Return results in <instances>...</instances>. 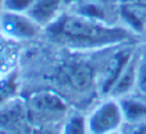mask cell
<instances>
[{
  "label": "cell",
  "instance_id": "obj_2",
  "mask_svg": "<svg viewBox=\"0 0 146 134\" xmlns=\"http://www.w3.org/2000/svg\"><path fill=\"white\" fill-rule=\"evenodd\" d=\"M124 123L120 102L115 98H109L96 106L86 119L89 134H111L120 131Z\"/></svg>",
  "mask_w": 146,
  "mask_h": 134
},
{
  "label": "cell",
  "instance_id": "obj_6",
  "mask_svg": "<svg viewBox=\"0 0 146 134\" xmlns=\"http://www.w3.org/2000/svg\"><path fill=\"white\" fill-rule=\"evenodd\" d=\"M132 56H134V52L131 49H123V50L117 52L109 60L100 81V92L103 95H109L110 94V91L114 87L115 81L121 76L123 70L128 64V62L131 60Z\"/></svg>",
  "mask_w": 146,
  "mask_h": 134
},
{
  "label": "cell",
  "instance_id": "obj_15",
  "mask_svg": "<svg viewBox=\"0 0 146 134\" xmlns=\"http://www.w3.org/2000/svg\"><path fill=\"white\" fill-rule=\"evenodd\" d=\"M136 89L146 98V46L138 53V76Z\"/></svg>",
  "mask_w": 146,
  "mask_h": 134
},
{
  "label": "cell",
  "instance_id": "obj_8",
  "mask_svg": "<svg viewBox=\"0 0 146 134\" xmlns=\"http://www.w3.org/2000/svg\"><path fill=\"white\" fill-rule=\"evenodd\" d=\"M136 76H138V55L134 53L131 60L128 62V64L123 70L121 76L115 81L109 96L115 98V99L127 96L132 89L136 88Z\"/></svg>",
  "mask_w": 146,
  "mask_h": 134
},
{
  "label": "cell",
  "instance_id": "obj_5",
  "mask_svg": "<svg viewBox=\"0 0 146 134\" xmlns=\"http://www.w3.org/2000/svg\"><path fill=\"white\" fill-rule=\"evenodd\" d=\"M28 111L39 116H56L67 111V103L53 91H38L34 92L27 102Z\"/></svg>",
  "mask_w": 146,
  "mask_h": 134
},
{
  "label": "cell",
  "instance_id": "obj_7",
  "mask_svg": "<svg viewBox=\"0 0 146 134\" xmlns=\"http://www.w3.org/2000/svg\"><path fill=\"white\" fill-rule=\"evenodd\" d=\"M63 6H66V0H36L27 14L45 29L57 20Z\"/></svg>",
  "mask_w": 146,
  "mask_h": 134
},
{
  "label": "cell",
  "instance_id": "obj_20",
  "mask_svg": "<svg viewBox=\"0 0 146 134\" xmlns=\"http://www.w3.org/2000/svg\"><path fill=\"white\" fill-rule=\"evenodd\" d=\"M143 32H145V35H146V25H145V29H143Z\"/></svg>",
  "mask_w": 146,
  "mask_h": 134
},
{
  "label": "cell",
  "instance_id": "obj_11",
  "mask_svg": "<svg viewBox=\"0 0 146 134\" xmlns=\"http://www.w3.org/2000/svg\"><path fill=\"white\" fill-rule=\"evenodd\" d=\"M123 111L124 122L138 123L146 120V102L139 98H129L128 95L118 99Z\"/></svg>",
  "mask_w": 146,
  "mask_h": 134
},
{
  "label": "cell",
  "instance_id": "obj_1",
  "mask_svg": "<svg viewBox=\"0 0 146 134\" xmlns=\"http://www.w3.org/2000/svg\"><path fill=\"white\" fill-rule=\"evenodd\" d=\"M45 31L53 42L74 49L107 48L129 42L134 38L128 28L93 21L68 11L61 13Z\"/></svg>",
  "mask_w": 146,
  "mask_h": 134
},
{
  "label": "cell",
  "instance_id": "obj_12",
  "mask_svg": "<svg viewBox=\"0 0 146 134\" xmlns=\"http://www.w3.org/2000/svg\"><path fill=\"white\" fill-rule=\"evenodd\" d=\"M120 17L121 20L125 21V24L129 27V29L132 32H142L145 29L146 22L143 21L141 13L138 11L136 7L134 6H123L120 9Z\"/></svg>",
  "mask_w": 146,
  "mask_h": 134
},
{
  "label": "cell",
  "instance_id": "obj_13",
  "mask_svg": "<svg viewBox=\"0 0 146 134\" xmlns=\"http://www.w3.org/2000/svg\"><path fill=\"white\" fill-rule=\"evenodd\" d=\"M17 92V80L15 76H7L0 78V108L10 100L14 99V95Z\"/></svg>",
  "mask_w": 146,
  "mask_h": 134
},
{
  "label": "cell",
  "instance_id": "obj_4",
  "mask_svg": "<svg viewBox=\"0 0 146 134\" xmlns=\"http://www.w3.org/2000/svg\"><path fill=\"white\" fill-rule=\"evenodd\" d=\"M66 11L109 25H117L114 21L120 13L110 0H66Z\"/></svg>",
  "mask_w": 146,
  "mask_h": 134
},
{
  "label": "cell",
  "instance_id": "obj_16",
  "mask_svg": "<svg viewBox=\"0 0 146 134\" xmlns=\"http://www.w3.org/2000/svg\"><path fill=\"white\" fill-rule=\"evenodd\" d=\"M36 0H1L0 9L13 13H28Z\"/></svg>",
  "mask_w": 146,
  "mask_h": 134
},
{
  "label": "cell",
  "instance_id": "obj_17",
  "mask_svg": "<svg viewBox=\"0 0 146 134\" xmlns=\"http://www.w3.org/2000/svg\"><path fill=\"white\" fill-rule=\"evenodd\" d=\"M121 134H146V120L138 123H127V127Z\"/></svg>",
  "mask_w": 146,
  "mask_h": 134
},
{
  "label": "cell",
  "instance_id": "obj_10",
  "mask_svg": "<svg viewBox=\"0 0 146 134\" xmlns=\"http://www.w3.org/2000/svg\"><path fill=\"white\" fill-rule=\"evenodd\" d=\"M25 119V108L17 99L10 100L9 103L0 108V129L14 130L21 126Z\"/></svg>",
  "mask_w": 146,
  "mask_h": 134
},
{
  "label": "cell",
  "instance_id": "obj_19",
  "mask_svg": "<svg viewBox=\"0 0 146 134\" xmlns=\"http://www.w3.org/2000/svg\"><path fill=\"white\" fill-rule=\"evenodd\" d=\"M111 134H121L120 131H114V133H111Z\"/></svg>",
  "mask_w": 146,
  "mask_h": 134
},
{
  "label": "cell",
  "instance_id": "obj_9",
  "mask_svg": "<svg viewBox=\"0 0 146 134\" xmlns=\"http://www.w3.org/2000/svg\"><path fill=\"white\" fill-rule=\"evenodd\" d=\"M66 77L75 89L86 91L88 88H90L95 80V73L89 64L72 63V64L66 66Z\"/></svg>",
  "mask_w": 146,
  "mask_h": 134
},
{
  "label": "cell",
  "instance_id": "obj_18",
  "mask_svg": "<svg viewBox=\"0 0 146 134\" xmlns=\"http://www.w3.org/2000/svg\"><path fill=\"white\" fill-rule=\"evenodd\" d=\"M29 134H57L54 130H52V129H49V127H43V126H40V127H34Z\"/></svg>",
  "mask_w": 146,
  "mask_h": 134
},
{
  "label": "cell",
  "instance_id": "obj_3",
  "mask_svg": "<svg viewBox=\"0 0 146 134\" xmlns=\"http://www.w3.org/2000/svg\"><path fill=\"white\" fill-rule=\"evenodd\" d=\"M42 31L45 29L27 13L0 11V32L10 39L15 41L34 39Z\"/></svg>",
  "mask_w": 146,
  "mask_h": 134
},
{
  "label": "cell",
  "instance_id": "obj_14",
  "mask_svg": "<svg viewBox=\"0 0 146 134\" xmlns=\"http://www.w3.org/2000/svg\"><path fill=\"white\" fill-rule=\"evenodd\" d=\"M61 134H88L86 119L82 115H72L67 119Z\"/></svg>",
  "mask_w": 146,
  "mask_h": 134
}]
</instances>
